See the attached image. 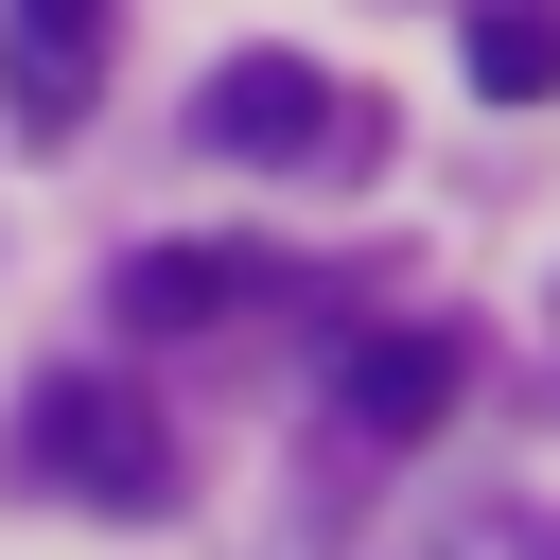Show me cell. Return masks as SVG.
Segmentation results:
<instances>
[{
    "instance_id": "6da1fadb",
    "label": "cell",
    "mask_w": 560,
    "mask_h": 560,
    "mask_svg": "<svg viewBox=\"0 0 560 560\" xmlns=\"http://www.w3.org/2000/svg\"><path fill=\"white\" fill-rule=\"evenodd\" d=\"M192 140H210V158H350V88H332L315 52H228V70L192 88Z\"/></svg>"
},
{
    "instance_id": "7a4b0ae2",
    "label": "cell",
    "mask_w": 560,
    "mask_h": 560,
    "mask_svg": "<svg viewBox=\"0 0 560 560\" xmlns=\"http://www.w3.org/2000/svg\"><path fill=\"white\" fill-rule=\"evenodd\" d=\"M18 472H35V490H88V508H158V490H175V455H158V438H140L105 385H35Z\"/></svg>"
},
{
    "instance_id": "3957f363",
    "label": "cell",
    "mask_w": 560,
    "mask_h": 560,
    "mask_svg": "<svg viewBox=\"0 0 560 560\" xmlns=\"http://www.w3.org/2000/svg\"><path fill=\"white\" fill-rule=\"evenodd\" d=\"M0 88H18L35 140H70L88 88H105V0H0Z\"/></svg>"
},
{
    "instance_id": "277c9868",
    "label": "cell",
    "mask_w": 560,
    "mask_h": 560,
    "mask_svg": "<svg viewBox=\"0 0 560 560\" xmlns=\"http://www.w3.org/2000/svg\"><path fill=\"white\" fill-rule=\"evenodd\" d=\"M332 402H350L368 438H420V420L455 402V332H350V350H332Z\"/></svg>"
},
{
    "instance_id": "5b68a950",
    "label": "cell",
    "mask_w": 560,
    "mask_h": 560,
    "mask_svg": "<svg viewBox=\"0 0 560 560\" xmlns=\"http://www.w3.org/2000/svg\"><path fill=\"white\" fill-rule=\"evenodd\" d=\"M245 280H262L245 245H140L105 298H122V332H210V315H245Z\"/></svg>"
},
{
    "instance_id": "8992f818",
    "label": "cell",
    "mask_w": 560,
    "mask_h": 560,
    "mask_svg": "<svg viewBox=\"0 0 560 560\" xmlns=\"http://www.w3.org/2000/svg\"><path fill=\"white\" fill-rule=\"evenodd\" d=\"M472 88L490 105H542L560 88V0H472Z\"/></svg>"
}]
</instances>
